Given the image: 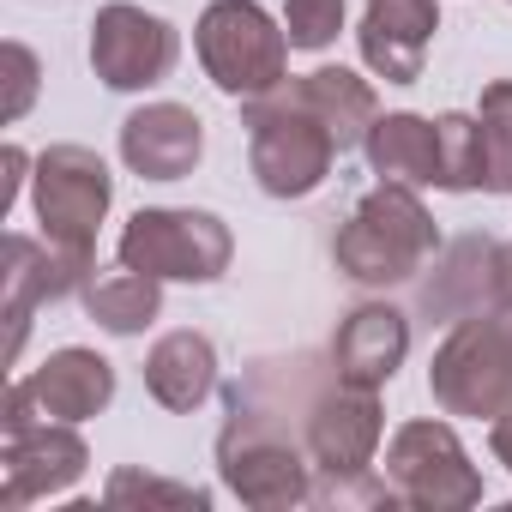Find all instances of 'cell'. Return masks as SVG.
Here are the masks:
<instances>
[{
  "label": "cell",
  "mask_w": 512,
  "mask_h": 512,
  "mask_svg": "<svg viewBox=\"0 0 512 512\" xmlns=\"http://www.w3.org/2000/svg\"><path fill=\"white\" fill-rule=\"evenodd\" d=\"M434 253H440L434 211L404 181H374L350 205V217L338 223V241H332L338 272L362 290H398V284L422 278Z\"/></svg>",
  "instance_id": "cell-1"
},
{
  "label": "cell",
  "mask_w": 512,
  "mask_h": 512,
  "mask_svg": "<svg viewBox=\"0 0 512 512\" xmlns=\"http://www.w3.org/2000/svg\"><path fill=\"white\" fill-rule=\"evenodd\" d=\"M241 127H247V169L266 199H308L326 187V175L338 163V139L296 97V79H284L266 97H247Z\"/></svg>",
  "instance_id": "cell-2"
},
{
  "label": "cell",
  "mask_w": 512,
  "mask_h": 512,
  "mask_svg": "<svg viewBox=\"0 0 512 512\" xmlns=\"http://www.w3.org/2000/svg\"><path fill=\"white\" fill-rule=\"evenodd\" d=\"M193 55L205 67V79L235 103L266 97L290 79L284 19H272L260 0H211L193 25Z\"/></svg>",
  "instance_id": "cell-3"
},
{
  "label": "cell",
  "mask_w": 512,
  "mask_h": 512,
  "mask_svg": "<svg viewBox=\"0 0 512 512\" xmlns=\"http://www.w3.org/2000/svg\"><path fill=\"white\" fill-rule=\"evenodd\" d=\"M115 260L163 284H217L235 260V235L199 205H139L115 241Z\"/></svg>",
  "instance_id": "cell-4"
},
{
  "label": "cell",
  "mask_w": 512,
  "mask_h": 512,
  "mask_svg": "<svg viewBox=\"0 0 512 512\" xmlns=\"http://www.w3.org/2000/svg\"><path fill=\"white\" fill-rule=\"evenodd\" d=\"M217 476L253 512L308 506L314 500V482H320L302 434H290L278 422H247V416H229L223 422V434H217Z\"/></svg>",
  "instance_id": "cell-5"
},
{
  "label": "cell",
  "mask_w": 512,
  "mask_h": 512,
  "mask_svg": "<svg viewBox=\"0 0 512 512\" xmlns=\"http://www.w3.org/2000/svg\"><path fill=\"white\" fill-rule=\"evenodd\" d=\"M428 392L446 416L494 422L512 410V326H500L488 308L452 320L428 362Z\"/></svg>",
  "instance_id": "cell-6"
},
{
  "label": "cell",
  "mask_w": 512,
  "mask_h": 512,
  "mask_svg": "<svg viewBox=\"0 0 512 512\" xmlns=\"http://www.w3.org/2000/svg\"><path fill=\"white\" fill-rule=\"evenodd\" d=\"M115 205V175L91 145H49L37 151L31 169V211L37 229L73 253H91L97 260V229Z\"/></svg>",
  "instance_id": "cell-7"
},
{
  "label": "cell",
  "mask_w": 512,
  "mask_h": 512,
  "mask_svg": "<svg viewBox=\"0 0 512 512\" xmlns=\"http://www.w3.org/2000/svg\"><path fill=\"white\" fill-rule=\"evenodd\" d=\"M380 476L398 488V506H416V512H464L482 500V470L470 464L458 428L434 416H416L386 440Z\"/></svg>",
  "instance_id": "cell-8"
},
{
  "label": "cell",
  "mask_w": 512,
  "mask_h": 512,
  "mask_svg": "<svg viewBox=\"0 0 512 512\" xmlns=\"http://www.w3.org/2000/svg\"><path fill=\"white\" fill-rule=\"evenodd\" d=\"M181 61V31L163 13H145L133 0H109L91 19V73L133 97V91H157Z\"/></svg>",
  "instance_id": "cell-9"
},
{
  "label": "cell",
  "mask_w": 512,
  "mask_h": 512,
  "mask_svg": "<svg viewBox=\"0 0 512 512\" xmlns=\"http://www.w3.org/2000/svg\"><path fill=\"white\" fill-rule=\"evenodd\" d=\"M386 440V416H380V386H356L344 374H332L308 416H302V446L314 458L320 476H368Z\"/></svg>",
  "instance_id": "cell-10"
},
{
  "label": "cell",
  "mask_w": 512,
  "mask_h": 512,
  "mask_svg": "<svg viewBox=\"0 0 512 512\" xmlns=\"http://www.w3.org/2000/svg\"><path fill=\"white\" fill-rule=\"evenodd\" d=\"M97 272L91 253H73L49 235H7V272H0V284H7V362H19L25 350V332H31V314L49 308V302H67L85 290V278Z\"/></svg>",
  "instance_id": "cell-11"
},
{
  "label": "cell",
  "mask_w": 512,
  "mask_h": 512,
  "mask_svg": "<svg viewBox=\"0 0 512 512\" xmlns=\"http://www.w3.org/2000/svg\"><path fill=\"white\" fill-rule=\"evenodd\" d=\"M91 470V446L79 434V422H31L19 434H7L0 452V512H25L31 500H55L67 494L79 476Z\"/></svg>",
  "instance_id": "cell-12"
},
{
  "label": "cell",
  "mask_w": 512,
  "mask_h": 512,
  "mask_svg": "<svg viewBox=\"0 0 512 512\" xmlns=\"http://www.w3.org/2000/svg\"><path fill=\"white\" fill-rule=\"evenodd\" d=\"M440 37V0H368L356 25L362 67L386 85H416Z\"/></svg>",
  "instance_id": "cell-13"
},
{
  "label": "cell",
  "mask_w": 512,
  "mask_h": 512,
  "mask_svg": "<svg viewBox=\"0 0 512 512\" xmlns=\"http://www.w3.org/2000/svg\"><path fill=\"white\" fill-rule=\"evenodd\" d=\"M205 157V121L187 103H145L121 121V163L139 181H187Z\"/></svg>",
  "instance_id": "cell-14"
},
{
  "label": "cell",
  "mask_w": 512,
  "mask_h": 512,
  "mask_svg": "<svg viewBox=\"0 0 512 512\" xmlns=\"http://www.w3.org/2000/svg\"><path fill=\"white\" fill-rule=\"evenodd\" d=\"M19 386L43 422H91L115 404V362L85 344H67V350H49L43 368L19 374Z\"/></svg>",
  "instance_id": "cell-15"
},
{
  "label": "cell",
  "mask_w": 512,
  "mask_h": 512,
  "mask_svg": "<svg viewBox=\"0 0 512 512\" xmlns=\"http://www.w3.org/2000/svg\"><path fill=\"white\" fill-rule=\"evenodd\" d=\"M332 374L356 386H386L410 356V314L392 302H356L332 332Z\"/></svg>",
  "instance_id": "cell-16"
},
{
  "label": "cell",
  "mask_w": 512,
  "mask_h": 512,
  "mask_svg": "<svg viewBox=\"0 0 512 512\" xmlns=\"http://www.w3.org/2000/svg\"><path fill=\"white\" fill-rule=\"evenodd\" d=\"M145 392L175 410V416H193L211 392H217V344L193 326L181 332H163L151 350H145Z\"/></svg>",
  "instance_id": "cell-17"
},
{
  "label": "cell",
  "mask_w": 512,
  "mask_h": 512,
  "mask_svg": "<svg viewBox=\"0 0 512 512\" xmlns=\"http://www.w3.org/2000/svg\"><path fill=\"white\" fill-rule=\"evenodd\" d=\"M79 302H85V314H91L109 338H139L145 326L163 320V278L133 272V266L115 260V266H97V272L85 278Z\"/></svg>",
  "instance_id": "cell-18"
},
{
  "label": "cell",
  "mask_w": 512,
  "mask_h": 512,
  "mask_svg": "<svg viewBox=\"0 0 512 512\" xmlns=\"http://www.w3.org/2000/svg\"><path fill=\"white\" fill-rule=\"evenodd\" d=\"M488 296H494V241L488 235H464V241L440 247V272L422 284V314L464 320V314L488 308Z\"/></svg>",
  "instance_id": "cell-19"
},
{
  "label": "cell",
  "mask_w": 512,
  "mask_h": 512,
  "mask_svg": "<svg viewBox=\"0 0 512 512\" xmlns=\"http://www.w3.org/2000/svg\"><path fill=\"white\" fill-rule=\"evenodd\" d=\"M296 97L332 127L338 151H356V145L368 139V127L380 121L374 85H368L362 73H350V67H314V73H302V79H296Z\"/></svg>",
  "instance_id": "cell-20"
},
{
  "label": "cell",
  "mask_w": 512,
  "mask_h": 512,
  "mask_svg": "<svg viewBox=\"0 0 512 512\" xmlns=\"http://www.w3.org/2000/svg\"><path fill=\"white\" fill-rule=\"evenodd\" d=\"M362 157L380 181H404V187H434V121L416 109H392L368 127Z\"/></svg>",
  "instance_id": "cell-21"
},
{
  "label": "cell",
  "mask_w": 512,
  "mask_h": 512,
  "mask_svg": "<svg viewBox=\"0 0 512 512\" xmlns=\"http://www.w3.org/2000/svg\"><path fill=\"white\" fill-rule=\"evenodd\" d=\"M434 187L440 193H476L482 187V121L470 109L434 115Z\"/></svg>",
  "instance_id": "cell-22"
},
{
  "label": "cell",
  "mask_w": 512,
  "mask_h": 512,
  "mask_svg": "<svg viewBox=\"0 0 512 512\" xmlns=\"http://www.w3.org/2000/svg\"><path fill=\"white\" fill-rule=\"evenodd\" d=\"M476 121H482V193L506 199L512 193V79L482 85Z\"/></svg>",
  "instance_id": "cell-23"
},
{
  "label": "cell",
  "mask_w": 512,
  "mask_h": 512,
  "mask_svg": "<svg viewBox=\"0 0 512 512\" xmlns=\"http://www.w3.org/2000/svg\"><path fill=\"white\" fill-rule=\"evenodd\" d=\"M103 500L109 506H169V512H205L211 494L193 488V482H169V476H151V470H115L103 482Z\"/></svg>",
  "instance_id": "cell-24"
},
{
  "label": "cell",
  "mask_w": 512,
  "mask_h": 512,
  "mask_svg": "<svg viewBox=\"0 0 512 512\" xmlns=\"http://www.w3.org/2000/svg\"><path fill=\"white\" fill-rule=\"evenodd\" d=\"M344 19H350L344 0H284V37H290V49H302V55L332 49L338 31H344Z\"/></svg>",
  "instance_id": "cell-25"
},
{
  "label": "cell",
  "mask_w": 512,
  "mask_h": 512,
  "mask_svg": "<svg viewBox=\"0 0 512 512\" xmlns=\"http://www.w3.org/2000/svg\"><path fill=\"white\" fill-rule=\"evenodd\" d=\"M0 61H7V121H25L31 103H37L43 67H37V55H31L25 43H7V49H0Z\"/></svg>",
  "instance_id": "cell-26"
},
{
  "label": "cell",
  "mask_w": 512,
  "mask_h": 512,
  "mask_svg": "<svg viewBox=\"0 0 512 512\" xmlns=\"http://www.w3.org/2000/svg\"><path fill=\"white\" fill-rule=\"evenodd\" d=\"M31 169H37V157H31L25 145H7V187H0V211H13V199H19V187L31 181Z\"/></svg>",
  "instance_id": "cell-27"
},
{
  "label": "cell",
  "mask_w": 512,
  "mask_h": 512,
  "mask_svg": "<svg viewBox=\"0 0 512 512\" xmlns=\"http://www.w3.org/2000/svg\"><path fill=\"white\" fill-rule=\"evenodd\" d=\"M488 452H494V464H506V470H512V410L488 422Z\"/></svg>",
  "instance_id": "cell-28"
}]
</instances>
